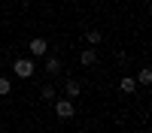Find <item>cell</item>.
Instances as JSON below:
<instances>
[{
    "label": "cell",
    "mask_w": 152,
    "mask_h": 133,
    "mask_svg": "<svg viewBox=\"0 0 152 133\" xmlns=\"http://www.w3.org/2000/svg\"><path fill=\"white\" fill-rule=\"evenodd\" d=\"M12 70V76L15 79H34V73H37V64H34V58H15L9 64Z\"/></svg>",
    "instance_id": "obj_2"
},
{
    "label": "cell",
    "mask_w": 152,
    "mask_h": 133,
    "mask_svg": "<svg viewBox=\"0 0 152 133\" xmlns=\"http://www.w3.org/2000/svg\"><path fill=\"white\" fill-rule=\"evenodd\" d=\"M82 88H85L82 79H76V76H67L64 79V97H70V100H76V97L82 94Z\"/></svg>",
    "instance_id": "obj_6"
},
{
    "label": "cell",
    "mask_w": 152,
    "mask_h": 133,
    "mask_svg": "<svg viewBox=\"0 0 152 133\" xmlns=\"http://www.w3.org/2000/svg\"><path fill=\"white\" fill-rule=\"evenodd\" d=\"M9 94H12V79L0 73V97H9Z\"/></svg>",
    "instance_id": "obj_11"
},
{
    "label": "cell",
    "mask_w": 152,
    "mask_h": 133,
    "mask_svg": "<svg viewBox=\"0 0 152 133\" xmlns=\"http://www.w3.org/2000/svg\"><path fill=\"white\" fill-rule=\"evenodd\" d=\"M28 52H31L34 58H46V55H49V40H46L43 33L31 36V40H28Z\"/></svg>",
    "instance_id": "obj_3"
},
{
    "label": "cell",
    "mask_w": 152,
    "mask_h": 133,
    "mask_svg": "<svg viewBox=\"0 0 152 133\" xmlns=\"http://www.w3.org/2000/svg\"><path fill=\"white\" fill-rule=\"evenodd\" d=\"M37 100L40 103H52L55 100V85H43V88L37 91Z\"/></svg>",
    "instance_id": "obj_9"
},
{
    "label": "cell",
    "mask_w": 152,
    "mask_h": 133,
    "mask_svg": "<svg viewBox=\"0 0 152 133\" xmlns=\"http://www.w3.org/2000/svg\"><path fill=\"white\" fill-rule=\"evenodd\" d=\"M97 58H100L97 48H94V45H85V48H79V52H76V64H79V67H94Z\"/></svg>",
    "instance_id": "obj_4"
},
{
    "label": "cell",
    "mask_w": 152,
    "mask_h": 133,
    "mask_svg": "<svg viewBox=\"0 0 152 133\" xmlns=\"http://www.w3.org/2000/svg\"><path fill=\"white\" fill-rule=\"evenodd\" d=\"M116 88H119V94H125V97H134L140 85H137V79L131 76V73H125V76H119V79H116Z\"/></svg>",
    "instance_id": "obj_5"
},
{
    "label": "cell",
    "mask_w": 152,
    "mask_h": 133,
    "mask_svg": "<svg viewBox=\"0 0 152 133\" xmlns=\"http://www.w3.org/2000/svg\"><path fill=\"white\" fill-rule=\"evenodd\" d=\"M52 103H55L52 112H55L58 121H70V118H76V100H70V97H55Z\"/></svg>",
    "instance_id": "obj_1"
},
{
    "label": "cell",
    "mask_w": 152,
    "mask_h": 133,
    "mask_svg": "<svg viewBox=\"0 0 152 133\" xmlns=\"http://www.w3.org/2000/svg\"><path fill=\"white\" fill-rule=\"evenodd\" d=\"M61 70H64V58L61 55H46V73L49 76H58Z\"/></svg>",
    "instance_id": "obj_7"
},
{
    "label": "cell",
    "mask_w": 152,
    "mask_h": 133,
    "mask_svg": "<svg viewBox=\"0 0 152 133\" xmlns=\"http://www.w3.org/2000/svg\"><path fill=\"white\" fill-rule=\"evenodd\" d=\"M82 40L88 45H100V42H104V30H100V27H85L82 30Z\"/></svg>",
    "instance_id": "obj_8"
},
{
    "label": "cell",
    "mask_w": 152,
    "mask_h": 133,
    "mask_svg": "<svg viewBox=\"0 0 152 133\" xmlns=\"http://www.w3.org/2000/svg\"><path fill=\"white\" fill-rule=\"evenodd\" d=\"M137 85H143V88H149V85H152V70H149L146 64L137 70Z\"/></svg>",
    "instance_id": "obj_10"
},
{
    "label": "cell",
    "mask_w": 152,
    "mask_h": 133,
    "mask_svg": "<svg viewBox=\"0 0 152 133\" xmlns=\"http://www.w3.org/2000/svg\"><path fill=\"white\" fill-rule=\"evenodd\" d=\"M28 133H37V130H28Z\"/></svg>",
    "instance_id": "obj_12"
}]
</instances>
